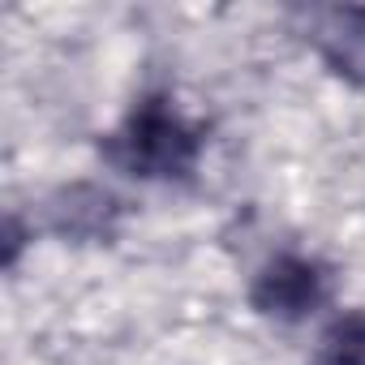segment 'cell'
<instances>
[{
	"instance_id": "obj_5",
	"label": "cell",
	"mask_w": 365,
	"mask_h": 365,
	"mask_svg": "<svg viewBox=\"0 0 365 365\" xmlns=\"http://www.w3.org/2000/svg\"><path fill=\"white\" fill-rule=\"evenodd\" d=\"M309 365H365V309L339 314L318 335V348H314Z\"/></svg>"
},
{
	"instance_id": "obj_1",
	"label": "cell",
	"mask_w": 365,
	"mask_h": 365,
	"mask_svg": "<svg viewBox=\"0 0 365 365\" xmlns=\"http://www.w3.org/2000/svg\"><path fill=\"white\" fill-rule=\"evenodd\" d=\"M207 146V129L176 108L172 95H142L129 116L99 142L103 163L138 180H190Z\"/></svg>"
},
{
	"instance_id": "obj_3",
	"label": "cell",
	"mask_w": 365,
	"mask_h": 365,
	"mask_svg": "<svg viewBox=\"0 0 365 365\" xmlns=\"http://www.w3.org/2000/svg\"><path fill=\"white\" fill-rule=\"evenodd\" d=\"M120 224V198L103 185L78 180L43 202V228L65 241H112Z\"/></svg>"
},
{
	"instance_id": "obj_2",
	"label": "cell",
	"mask_w": 365,
	"mask_h": 365,
	"mask_svg": "<svg viewBox=\"0 0 365 365\" xmlns=\"http://www.w3.org/2000/svg\"><path fill=\"white\" fill-rule=\"evenodd\" d=\"M331 267L305 254H275L250 284V305L275 322H305L331 301Z\"/></svg>"
},
{
	"instance_id": "obj_4",
	"label": "cell",
	"mask_w": 365,
	"mask_h": 365,
	"mask_svg": "<svg viewBox=\"0 0 365 365\" xmlns=\"http://www.w3.org/2000/svg\"><path fill=\"white\" fill-rule=\"evenodd\" d=\"M309 43L335 78L365 86V5H327L309 14Z\"/></svg>"
}]
</instances>
